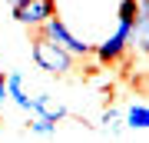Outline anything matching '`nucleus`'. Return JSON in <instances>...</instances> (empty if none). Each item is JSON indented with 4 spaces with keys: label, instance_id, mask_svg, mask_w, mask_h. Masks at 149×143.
<instances>
[{
    "label": "nucleus",
    "instance_id": "obj_2",
    "mask_svg": "<svg viewBox=\"0 0 149 143\" xmlns=\"http://www.w3.org/2000/svg\"><path fill=\"white\" fill-rule=\"evenodd\" d=\"M40 30H43V37H50L53 43H60V47H63L66 53H73V57H90V53H93V43H86L83 37H76V33L70 30V23H66L60 13L50 17Z\"/></svg>",
    "mask_w": 149,
    "mask_h": 143
},
{
    "label": "nucleus",
    "instance_id": "obj_3",
    "mask_svg": "<svg viewBox=\"0 0 149 143\" xmlns=\"http://www.w3.org/2000/svg\"><path fill=\"white\" fill-rule=\"evenodd\" d=\"M129 33H133V23L119 20V23H116V30H113L106 40L93 43V57L100 60L103 67H106V63H119V60L126 57V50H129Z\"/></svg>",
    "mask_w": 149,
    "mask_h": 143
},
{
    "label": "nucleus",
    "instance_id": "obj_1",
    "mask_svg": "<svg viewBox=\"0 0 149 143\" xmlns=\"http://www.w3.org/2000/svg\"><path fill=\"white\" fill-rule=\"evenodd\" d=\"M30 57H33V63H37L40 70H47V73H56V77H63V73H70L73 70V53H66L60 43H53L50 37H40L30 43Z\"/></svg>",
    "mask_w": 149,
    "mask_h": 143
},
{
    "label": "nucleus",
    "instance_id": "obj_12",
    "mask_svg": "<svg viewBox=\"0 0 149 143\" xmlns=\"http://www.w3.org/2000/svg\"><path fill=\"white\" fill-rule=\"evenodd\" d=\"M7 103V73H0V106Z\"/></svg>",
    "mask_w": 149,
    "mask_h": 143
},
{
    "label": "nucleus",
    "instance_id": "obj_6",
    "mask_svg": "<svg viewBox=\"0 0 149 143\" xmlns=\"http://www.w3.org/2000/svg\"><path fill=\"white\" fill-rule=\"evenodd\" d=\"M30 113H37V117H47V120H53V123H60L66 117V106L63 103H53L47 93H40V97H33V110Z\"/></svg>",
    "mask_w": 149,
    "mask_h": 143
},
{
    "label": "nucleus",
    "instance_id": "obj_11",
    "mask_svg": "<svg viewBox=\"0 0 149 143\" xmlns=\"http://www.w3.org/2000/svg\"><path fill=\"white\" fill-rule=\"evenodd\" d=\"M100 123H103V130H109V133H113V130H116L119 123H123V117H119L116 110H113V106H109V110H103V117H100Z\"/></svg>",
    "mask_w": 149,
    "mask_h": 143
},
{
    "label": "nucleus",
    "instance_id": "obj_9",
    "mask_svg": "<svg viewBox=\"0 0 149 143\" xmlns=\"http://www.w3.org/2000/svg\"><path fill=\"white\" fill-rule=\"evenodd\" d=\"M136 17H139V0H119V7H116V20L136 23Z\"/></svg>",
    "mask_w": 149,
    "mask_h": 143
},
{
    "label": "nucleus",
    "instance_id": "obj_8",
    "mask_svg": "<svg viewBox=\"0 0 149 143\" xmlns=\"http://www.w3.org/2000/svg\"><path fill=\"white\" fill-rule=\"evenodd\" d=\"M129 47L139 53H149V20H136L133 33H129Z\"/></svg>",
    "mask_w": 149,
    "mask_h": 143
},
{
    "label": "nucleus",
    "instance_id": "obj_7",
    "mask_svg": "<svg viewBox=\"0 0 149 143\" xmlns=\"http://www.w3.org/2000/svg\"><path fill=\"white\" fill-rule=\"evenodd\" d=\"M123 123L129 130H149V103H133L123 113Z\"/></svg>",
    "mask_w": 149,
    "mask_h": 143
},
{
    "label": "nucleus",
    "instance_id": "obj_4",
    "mask_svg": "<svg viewBox=\"0 0 149 143\" xmlns=\"http://www.w3.org/2000/svg\"><path fill=\"white\" fill-rule=\"evenodd\" d=\"M13 17L23 27H43L50 17H56V0H20L13 7Z\"/></svg>",
    "mask_w": 149,
    "mask_h": 143
},
{
    "label": "nucleus",
    "instance_id": "obj_14",
    "mask_svg": "<svg viewBox=\"0 0 149 143\" xmlns=\"http://www.w3.org/2000/svg\"><path fill=\"white\" fill-rule=\"evenodd\" d=\"M7 4H10V7H17V4H20V0H7Z\"/></svg>",
    "mask_w": 149,
    "mask_h": 143
},
{
    "label": "nucleus",
    "instance_id": "obj_10",
    "mask_svg": "<svg viewBox=\"0 0 149 143\" xmlns=\"http://www.w3.org/2000/svg\"><path fill=\"white\" fill-rule=\"evenodd\" d=\"M33 137H56V123L53 120H47V117H37L33 123H27Z\"/></svg>",
    "mask_w": 149,
    "mask_h": 143
},
{
    "label": "nucleus",
    "instance_id": "obj_13",
    "mask_svg": "<svg viewBox=\"0 0 149 143\" xmlns=\"http://www.w3.org/2000/svg\"><path fill=\"white\" fill-rule=\"evenodd\" d=\"M136 20H149V0H139V17Z\"/></svg>",
    "mask_w": 149,
    "mask_h": 143
},
{
    "label": "nucleus",
    "instance_id": "obj_5",
    "mask_svg": "<svg viewBox=\"0 0 149 143\" xmlns=\"http://www.w3.org/2000/svg\"><path fill=\"white\" fill-rule=\"evenodd\" d=\"M27 80H23V73L20 70H10V73H7V100H13L17 106H20V110H33V97L27 93Z\"/></svg>",
    "mask_w": 149,
    "mask_h": 143
},
{
    "label": "nucleus",
    "instance_id": "obj_15",
    "mask_svg": "<svg viewBox=\"0 0 149 143\" xmlns=\"http://www.w3.org/2000/svg\"><path fill=\"white\" fill-rule=\"evenodd\" d=\"M146 57H149V53H146ZM146 73H149V67H146Z\"/></svg>",
    "mask_w": 149,
    "mask_h": 143
}]
</instances>
